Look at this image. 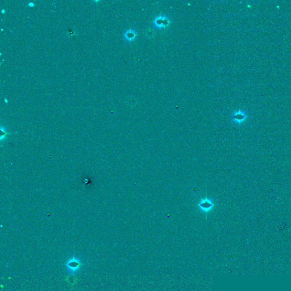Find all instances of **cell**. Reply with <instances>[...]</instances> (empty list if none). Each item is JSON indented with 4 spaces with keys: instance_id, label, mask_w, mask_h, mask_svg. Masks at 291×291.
Wrapping results in <instances>:
<instances>
[{
    "instance_id": "cell-2",
    "label": "cell",
    "mask_w": 291,
    "mask_h": 291,
    "mask_svg": "<svg viewBox=\"0 0 291 291\" xmlns=\"http://www.w3.org/2000/svg\"><path fill=\"white\" fill-rule=\"evenodd\" d=\"M65 265L68 271L73 274L78 272L80 269L81 266L84 265V264L80 262V259L77 258L73 257L67 260Z\"/></svg>"
},
{
    "instance_id": "cell-4",
    "label": "cell",
    "mask_w": 291,
    "mask_h": 291,
    "mask_svg": "<svg viewBox=\"0 0 291 291\" xmlns=\"http://www.w3.org/2000/svg\"><path fill=\"white\" fill-rule=\"evenodd\" d=\"M168 23L169 22L167 20V18L166 17H163L162 16L156 18L154 21V24H155L156 27L159 28H163L166 27Z\"/></svg>"
},
{
    "instance_id": "cell-6",
    "label": "cell",
    "mask_w": 291,
    "mask_h": 291,
    "mask_svg": "<svg viewBox=\"0 0 291 291\" xmlns=\"http://www.w3.org/2000/svg\"><path fill=\"white\" fill-rule=\"evenodd\" d=\"M28 5H29V6H31V7H33V6H34V3L33 2H30V3H29L28 4Z\"/></svg>"
},
{
    "instance_id": "cell-3",
    "label": "cell",
    "mask_w": 291,
    "mask_h": 291,
    "mask_svg": "<svg viewBox=\"0 0 291 291\" xmlns=\"http://www.w3.org/2000/svg\"><path fill=\"white\" fill-rule=\"evenodd\" d=\"M247 118V114L245 110H239L235 112L231 116V118L232 121L237 125H241L245 121Z\"/></svg>"
},
{
    "instance_id": "cell-1",
    "label": "cell",
    "mask_w": 291,
    "mask_h": 291,
    "mask_svg": "<svg viewBox=\"0 0 291 291\" xmlns=\"http://www.w3.org/2000/svg\"><path fill=\"white\" fill-rule=\"evenodd\" d=\"M214 205V203L212 199L205 197L201 199L199 201L198 203V208L203 213L208 214L213 210Z\"/></svg>"
},
{
    "instance_id": "cell-7",
    "label": "cell",
    "mask_w": 291,
    "mask_h": 291,
    "mask_svg": "<svg viewBox=\"0 0 291 291\" xmlns=\"http://www.w3.org/2000/svg\"><path fill=\"white\" fill-rule=\"evenodd\" d=\"M1 12H2V13H4L5 12V11L4 10V9H3V10L1 11Z\"/></svg>"
},
{
    "instance_id": "cell-5",
    "label": "cell",
    "mask_w": 291,
    "mask_h": 291,
    "mask_svg": "<svg viewBox=\"0 0 291 291\" xmlns=\"http://www.w3.org/2000/svg\"><path fill=\"white\" fill-rule=\"evenodd\" d=\"M135 36H136L135 32L134 30H128L124 34L125 39L128 41H132L133 40H134V38H135Z\"/></svg>"
},
{
    "instance_id": "cell-8",
    "label": "cell",
    "mask_w": 291,
    "mask_h": 291,
    "mask_svg": "<svg viewBox=\"0 0 291 291\" xmlns=\"http://www.w3.org/2000/svg\"><path fill=\"white\" fill-rule=\"evenodd\" d=\"M5 102H6V103H7V100H6V99H5Z\"/></svg>"
}]
</instances>
